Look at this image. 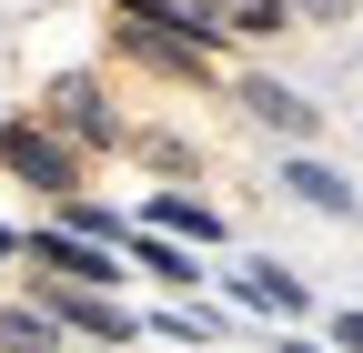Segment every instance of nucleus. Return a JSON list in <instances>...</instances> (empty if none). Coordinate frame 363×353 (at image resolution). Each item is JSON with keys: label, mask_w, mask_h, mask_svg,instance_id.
I'll return each mask as SVG.
<instances>
[{"label": "nucleus", "mask_w": 363, "mask_h": 353, "mask_svg": "<svg viewBox=\"0 0 363 353\" xmlns=\"http://www.w3.org/2000/svg\"><path fill=\"white\" fill-rule=\"evenodd\" d=\"M0 172H11V182H30V192H51V202H71L81 152L61 142L51 121H0Z\"/></svg>", "instance_id": "obj_1"}, {"label": "nucleus", "mask_w": 363, "mask_h": 353, "mask_svg": "<svg viewBox=\"0 0 363 353\" xmlns=\"http://www.w3.org/2000/svg\"><path fill=\"white\" fill-rule=\"evenodd\" d=\"M30 313H51V323L81 333V343H131V313H121L111 293H91V283H51V273H40V283H30Z\"/></svg>", "instance_id": "obj_2"}, {"label": "nucleus", "mask_w": 363, "mask_h": 353, "mask_svg": "<svg viewBox=\"0 0 363 353\" xmlns=\"http://www.w3.org/2000/svg\"><path fill=\"white\" fill-rule=\"evenodd\" d=\"M21 262L30 273H51V283H91V293H111V242H91V232H61V223H40L30 242H21Z\"/></svg>", "instance_id": "obj_3"}, {"label": "nucleus", "mask_w": 363, "mask_h": 353, "mask_svg": "<svg viewBox=\"0 0 363 353\" xmlns=\"http://www.w3.org/2000/svg\"><path fill=\"white\" fill-rule=\"evenodd\" d=\"M40 121H51V131H61L71 152H101V142H121V111L101 101V81H61V91H51V111H40Z\"/></svg>", "instance_id": "obj_4"}, {"label": "nucleus", "mask_w": 363, "mask_h": 353, "mask_svg": "<svg viewBox=\"0 0 363 353\" xmlns=\"http://www.w3.org/2000/svg\"><path fill=\"white\" fill-rule=\"evenodd\" d=\"M242 101H252V121H262V131L313 142V101H303V91H283V81H242Z\"/></svg>", "instance_id": "obj_5"}, {"label": "nucleus", "mask_w": 363, "mask_h": 353, "mask_svg": "<svg viewBox=\"0 0 363 353\" xmlns=\"http://www.w3.org/2000/svg\"><path fill=\"white\" fill-rule=\"evenodd\" d=\"M202 21H212L222 40H262V30L293 21V0H202Z\"/></svg>", "instance_id": "obj_6"}, {"label": "nucleus", "mask_w": 363, "mask_h": 353, "mask_svg": "<svg viewBox=\"0 0 363 353\" xmlns=\"http://www.w3.org/2000/svg\"><path fill=\"white\" fill-rule=\"evenodd\" d=\"M152 232H172V242H222V212H212V202L162 192V202H152Z\"/></svg>", "instance_id": "obj_7"}, {"label": "nucleus", "mask_w": 363, "mask_h": 353, "mask_svg": "<svg viewBox=\"0 0 363 353\" xmlns=\"http://www.w3.org/2000/svg\"><path fill=\"white\" fill-rule=\"evenodd\" d=\"M0 353H71V343H61V323H51V313L11 303V313H0Z\"/></svg>", "instance_id": "obj_8"}, {"label": "nucleus", "mask_w": 363, "mask_h": 353, "mask_svg": "<svg viewBox=\"0 0 363 353\" xmlns=\"http://www.w3.org/2000/svg\"><path fill=\"white\" fill-rule=\"evenodd\" d=\"M121 242H131V262H142V273H162V283H192V273H202L172 232H121Z\"/></svg>", "instance_id": "obj_9"}, {"label": "nucleus", "mask_w": 363, "mask_h": 353, "mask_svg": "<svg viewBox=\"0 0 363 353\" xmlns=\"http://www.w3.org/2000/svg\"><path fill=\"white\" fill-rule=\"evenodd\" d=\"M242 303H252V313H283V323H293V313H303V283H293V273H272V262H252V273H242Z\"/></svg>", "instance_id": "obj_10"}, {"label": "nucleus", "mask_w": 363, "mask_h": 353, "mask_svg": "<svg viewBox=\"0 0 363 353\" xmlns=\"http://www.w3.org/2000/svg\"><path fill=\"white\" fill-rule=\"evenodd\" d=\"M283 182H293V192H303L313 212H353V182H343V172H323V162H293Z\"/></svg>", "instance_id": "obj_11"}, {"label": "nucleus", "mask_w": 363, "mask_h": 353, "mask_svg": "<svg viewBox=\"0 0 363 353\" xmlns=\"http://www.w3.org/2000/svg\"><path fill=\"white\" fill-rule=\"evenodd\" d=\"M333 343H343V353H363V313H343V323H333Z\"/></svg>", "instance_id": "obj_12"}, {"label": "nucleus", "mask_w": 363, "mask_h": 353, "mask_svg": "<svg viewBox=\"0 0 363 353\" xmlns=\"http://www.w3.org/2000/svg\"><path fill=\"white\" fill-rule=\"evenodd\" d=\"M11 252H21V232H0V262H11Z\"/></svg>", "instance_id": "obj_13"}, {"label": "nucleus", "mask_w": 363, "mask_h": 353, "mask_svg": "<svg viewBox=\"0 0 363 353\" xmlns=\"http://www.w3.org/2000/svg\"><path fill=\"white\" fill-rule=\"evenodd\" d=\"M283 353H323V343H283Z\"/></svg>", "instance_id": "obj_14"}]
</instances>
